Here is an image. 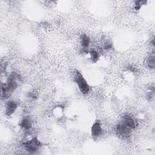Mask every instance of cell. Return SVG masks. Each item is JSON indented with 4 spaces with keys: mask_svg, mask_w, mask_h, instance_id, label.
Segmentation results:
<instances>
[{
    "mask_svg": "<svg viewBox=\"0 0 155 155\" xmlns=\"http://www.w3.org/2000/svg\"><path fill=\"white\" fill-rule=\"evenodd\" d=\"M116 130L120 136L125 138L129 137L131 134V129L122 121L117 125Z\"/></svg>",
    "mask_w": 155,
    "mask_h": 155,
    "instance_id": "obj_4",
    "label": "cell"
},
{
    "mask_svg": "<svg viewBox=\"0 0 155 155\" xmlns=\"http://www.w3.org/2000/svg\"><path fill=\"white\" fill-rule=\"evenodd\" d=\"M18 108V104L15 101L10 100L7 102L5 107V114L7 116L12 115L16 110Z\"/></svg>",
    "mask_w": 155,
    "mask_h": 155,
    "instance_id": "obj_7",
    "label": "cell"
},
{
    "mask_svg": "<svg viewBox=\"0 0 155 155\" xmlns=\"http://www.w3.org/2000/svg\"><path fill=\"white\" fill-rule=\"evenodd\" d=\"M41 142L37 137H34L24 143V146L26 151L31 153L37 151L41 148Z\"/></svg>",
    "mask_w": 155,
    "mask_h": 155,
    "instance_id": "obj_2",
    "label": "cell"
},
{
    "mask_svg": "<svg viewBox=\"0 0 155 155\" xmlns=\"http://www.w3.org/2000/svg\"><path fill=\"white\" fill-rule=\"evenodd\" d=\"M74 80L78 86L79 90L82 94H85L89 92V90H90L89 85L88 84L87 82L84 78L83 75L78 71H76L75 73Z\"/></svg>",
    "mask_w": 155,
    "mask_h": 155,
    "instance_id": "obj_1",
    "label": "cell"
},
{
    "mask_svg": "<svg viewBox=\"0 0 155 155\" xmlns=\"http://www.w3.org/2000/svg\"><path fill=\"white\" fill-rule=\"evenodd\" d=\"M90 58L91 59V61L93 62H96L99 58V54L97 51L95 50H91L90 51Z\"/></svg>",
    "mask_w": 155,
    "mask_h": 155,
    "instance_id": "obj_11",
    "label": "cell"
},
{
    "mask_svg": "<svg viewBox=\"0 0 155 155\" xmlns=\"http://www.w3.org/2000/svg\"><path fill=\"white\" fill-rule=\"evenodd\" d=\"M147 1H135V4H134V9L136 10H140V8H141L142 5H144L145 4H146Z\"/></svg>",
    "mask_w": 155,
    "mask_h": 155,
    "instance_id": "obj_13",
    "label": "cell"
},
{
    "mask_svg": "<svg viewBox=\"0 0 155 155\" xmlns=\"http://www.w3.org/2000/svg\"><path fill=\"white\" fill-rule=\"evenodd\" d=\"M20 127L25 130H30L31 127V121L30 118L28 117L23 118L20 122Z\"/></svg>",
    "mask_w": 155,
    "mask_h": 155,
    "instance_id": "obj_9",
    "label": "cell"
},
{
    "mask_svg": "<svg viewBox=\"0 0 155 155\" xmlns=\"http://www.w3.org/2000/svg\"><path fill=\"white\" fill-rule=\"evenodd\" d=\"M80 42H81V47L83 49V51L87 52V50L89 47L90 42L89 37L85 34L81 35L80 36Z\"/></svg>",
    "mask_w": 155,
    "mask_h": 155,
    "instance_id": "obj_8",
    "label": "cell"
},
{
    "mask_svg": "<svg viewBox=\"0 0 155 155\" xmlns=\"http://www.w3.org/2000/svg\"><path fill=\"white\" fill-rule=\"evenodd\" d=\"M102 129L101 122L99 120H96L93 124L91 128V136L93 137L97 138L102 134Z\"/></svg>",
    "mask_w": 155,
    "mask_h": 155,
    "instance_id": "obj_6",
    "label": "cell"
},
{
    "mask_svg": "<svg viewBox=\"0 0 155 155\" xmlns=\"http://www.w3.org/2000/svg\"><path fill=\"white\" fill-rule=\"evenodd\" d=\"M147 65L150 68H154V56H150L147 58Z\"/></svg>",
    "mask_w": 155,
    "mask_h": 155,
    "instance_id": "obj_12",
    "label": "cell"
},
{
    "mask_svg": "<svg viewBox=\"0 0 155 155\" xmlns=\"http://www.w3.org/2000/svg\"><path fill=\"white\" fill-rule=\"evenodd\" d=\"M122 122L124 123L125 125H127L131 130L135 129L137 125L136 120L134 119L133 116H130V114L124 115V116H122Z\"/></svg>",
    "mask_w": 155,
    "mask_h": 155,
    "instance_id": "obj_5",
    "label": "cell"
},
{
    "mask_svg": "<svg viewBox=\"0 0 155 155\" xmlns=\"http://www.w3.org/2000/svg\"><path fill=\"white\" fill-rule=\"evenodd\" d=\"M104 48L106 50H110L112 48V44H111V42H110V41H107L106 42H105V44L104 45Z\"/></svg>",
    "mask_w": 155,
    "mask_h": 155,
    "instance_id": "obj_14",
    "label": "cell"
},
{
    "mask_svg": "<svg viewBox=\"0 0 155 155\" xmlns=\"http://www.w3.org/2000/svg\"><path fill=\"white\" fill-rule=\"evenodd\" d=\"M9 91L7 88L6 84H1V97L2 98L6 99L8 97L9 95Z\"/></svg>",
    "mask_w": 155,
    "mask_h": 155,
    "instance_id": "obj_10",
    "label": "cell"
},
{
    "mask_svg": "<svg viewBox=\"0 0 155 155\" xmlns=\"http://www.w3.org/2000/svg\"><path fill=\"white\" fill-rule=\"evenodd\" d=\"M21 78L19 74L16 73H12L8 76L6 85L10 93L13 92L18 86V82L20 81Z\"/></svg>",
    "mask_w": 155,
    "mask_h": 155,
    "instance_id": "obj_3",
    "label": "cell"
}]
</instances>
